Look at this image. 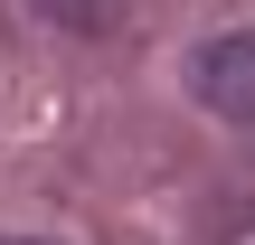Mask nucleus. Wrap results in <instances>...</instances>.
Instances as JSON below:
<instances>
[{
    "label": "nucleus",
    "mask_w": 255,
    "mask_h": 245,
    "mask_svg": "<svg viewBox=\"0 0 255 245\" xmlns=\"http://www.w3.org/2000/svg\"><path fill=\"white\" fill-rule=\"evenodd\" d=\"M189 94L218 123H255V28H227L189 57Z\"/></svg>",
    "instance_id": "1"
},
{
    "label": "nucleus",
    "mask_w": 255,
    "mask_h": 245,
    "mask_svg": "<svg viewBox=\"0 0 255 245\" xmlns=\"http://www.w3.org/2000/svg\"><path fill=\"white\" fill-rule=\"evenodd\" d=\"M28 9H38L47 28H76V38H114L132 0H28Z\"/></svg>",
    "instance_id": "2"
},
{
    "label": "nucleus",
    "mask_w": 255,
    "mask_h": 245,
    "mask_svg": "<svg viewBox=\"0 0 255 245\" xmlns=\"http://www.w3.org/2000/svg\"><path fill=\"white\" fill-rule=\"evenodd\" d=\"M0 245H28V236H0Z\"/></svg>",
    "instance_id": "3"
}]
</instances>
